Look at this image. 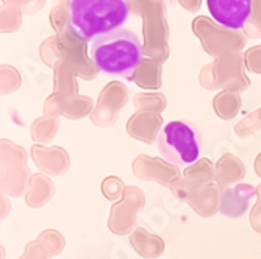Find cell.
<instances>
[{
    "label": "cell",
    "instance_id": "cell-1",
    "mask_svg": "<svg viewBox=\"0 0 261 259\" xmlns=\"http://www.w3.org/2000/svg\"><path fill=\"white\" fill-rule=\"evenodd\" d=\"M69 25L85 41L122 28L130 13L128 0H66Z\"/></svg>",
    "mask_w": 261,
    "mask_h": 259
},
{
    "label": "cell",
    "instance_id": "cell-2",
    "mask_svg": "<svg viewBox=\"0 0 261 259\" xmlns=\"http://www.w3.org/2000/svg\"><path fill=\"white\" fill-rule=\"evenodd\" d=\"M89 55L102 72L130 77L141 63L142 45L133 32L117 28L92 39Z\"/></svg>",
    "mask_w": 261,
    "mask_h": 259
},
{
    "label": "cell",
    "instance_id": "cell-3",
    "mask_svg": "<svg viewBox=\"0 0 261 259\" xmlns=\"http://www.w3.org/2000/svg\"><path fill=\"white\" fill-rule=\"evenodd\" d=\"M202 139L197 127L175 121L168 124L158 136V149L163 158L174 166L193 164L200 156Z\"/></svg>",
    "mask_w": 261,
    "mask_h": 259
},
{
    "label": "cell",
    "instance_id": "cell-4",
    "mask_svg": "<svg viewBox=\"0 0 261 259\" xmlns=\"http://www.w3.org/2000/svg\"><path fill=\"white\" fill-rule=\"evenodd\" d=\"M206 7L219 25L240 30L252 14V0H206Z\"/></svg>",
    "mask_w": 261,
    "mask_h": 259
},
{
    "label": "cell",
    "instance_id": "cell-5",
    "mask_svg": "<svg viewBox=\"0 0 261 259\" xmlns=\"http://www.w3.org/2000/svg\"><path fill=\"white\" fill-rule=\"evenodd\" d=\"M30 172L27 166H17L0 170V189L10 198H19L25 195L30 184Z\"/></svg>",
    "mask_w": 261,
    "mask_h": 259
},
{
    "label": "cell",
    "instance_id": "cell-6",
    "mask_svg": "<svg viewBox=\"0 0 261 259\" xmlns=\"http://www.w3.org/2000/svg\"><path fill=\"white\" fill-rule=\"evenodd\" d=\"M50 194H52L50 181L47 180L45 177L39 175V174L32 175L30 184H29V191L25 194V203L30 208L38 209L50 198Z\"/></svg>",
    "mask_w": 261,
    "mask_h": 259
},
{
    "label": "cell",
    "instance_id": "cell-7",
    "mask_svg": "<svg viewBox=\"0 0 261 259\" xmlns=\"http://www.w3.org/2000/svg\"><path fill=\"white\" fill-rule=\"evenodd\" d=\"M27 166V152L10 139H0V170Z\"/></svg>",
    "mask_w": 261,
    "mask_h": 259
},
{
    "label": "cell",
    "instance_id": "cell-8",
    "mask_svg": "<svg viewBox=\"0 0 261 259\" xmlns=\"http://www.w3.org/2000/svg\"><path fill=\"white\" fill-rule=\"evenodd\" d=\"M32 158L36 162V166L44 170V172H50V174H57L58 170V156L55 150H45L41 146H33L32 147Z\"/></svg>",
    "mask_w": 261,
    "mask_h": 259
},
{
    "label": "cell",
    "instance_id": "cell-9",
    "mask_svg": "<svg viewBox=\"0 0 261 259\" xmlns=\"http://www.w3.org/2000/svg\"><path fill=\"white\" fill-rule=\"evenodd\" d=\"M30 134L36 142H45L52 137V122L47 119H38L30 127Z\"/></svg>",
    "mask_w": 261,
    "mask_h": 259
},
{
    "label": "cell",
    "instance_id": "cell-10",
    "mask_svg": "<svg viewBox=\"0 0 261 259\" xmlns=\"http://www.w3.org/2000/svg\"><path fill=\"white\" fill-rule=\"evenodd\" d=\"M19 259H47L45 247L38 241H32L25 245L23 253L19 256Z\"/></svg>",
    "mask_w": 261,
    "mask_h": 259
},
{
    "label": "cell",
    "instance_id": "cell-11",
    "mask_svg": "<svg viewBox=\"0 0 261 259\" xmlns=\"http://www.w3.org/2000/svg\"><path fill=\"white\" fill-rule=\"evenodd\" d=\"M11 198L0 189V222L5 220L10 214H11Z\"/></svg>",
    "mask_w": 261,
    "mask_h": 259
},
{
    "label": "cell",
    "instance_id": "cell-12",
    "mask_svg": "<svg viewBox=\"0 0 261 259\" xmlns=\"http://www.w3.org/2000/svg\"><path fill=\"white\" fill-rule=\"evenodd\" d=\"M5 257H7V250L2 244H0V259H5Z\"/></svg>",
    "mask_w": 261,
    "mask_h": 259
}]
</instances>
